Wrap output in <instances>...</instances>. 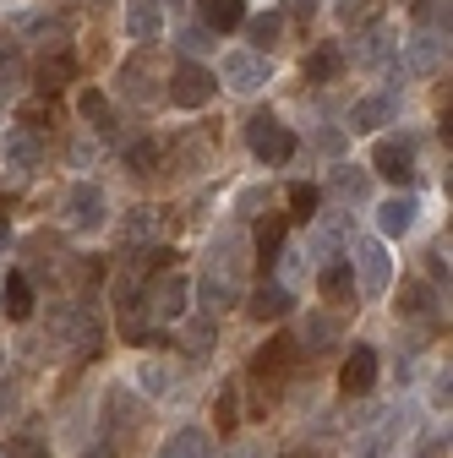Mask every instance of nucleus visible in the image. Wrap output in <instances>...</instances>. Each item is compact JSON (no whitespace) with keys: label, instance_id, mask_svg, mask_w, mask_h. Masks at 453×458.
<instances>
[{"label":"nucleus","instance_id":"16","mask_svg":"<svg viewBox=\"0 0 453 458\" xmlns=\"http://www.w3.org/2000/svg\"><path fill=\"white\" fill-rule=\"evenodd\" d=\"M295 360V338H285V333H273L268 344H262V350L252 355V371L257 377H278V371H285Z\"/></svg>","mask_w":453,"mask_h":458},{"label":"nucleus","instance_id":"20","mask_svg":"<svg viewBox=\"0 0 453 458\" xmlns=\"http://www.w3.org/2000/svg\"><path fill=\"white\" fill-rule=\"evenodd\" d=\"M0 306H6L12 322H28V317H33V284H28L22 273H12L6 284H0Z\"/></svg>","mask_w":453,"mask_h":458},{"label":"nucleus","instance_id":"49","mask_svg":"<svg viewBox=\"0 0 453 458\" xmlns=\"http://www.w3.org/2000/svg\"><path fill=\"white\" fill-rule=\"evenodd\" d=\"M0 377H6V350H0Z\"/></svg>","mask_w":453,"mask_h":458},{"label":"nucleus","instance_id":"7","mask_svg":"<svg viewBox=\"0 0 453 458\" xmlns=\"http://www.w3.org/2000/svg\"><path fill=\"white\" fill-rule=\"evenodd\" d=\"M350 267H361V278H366V295H372V301H377V295H388L393 267H388V251H382L377 241H355V251H350Z\"/></svg>","mask_w":453,"mask_h":458},{"label":"nucleus","instance_id":"30","mask_svg":"<svg viewBox=\"0 0 453 458\" xmlns=\"http://www.w3.org/2000/svg\"><path fill=\"white\" fill-rule=\"evenodd\" d=\"M181 344H186V355H208L213 350V317H181Z\"/></svg>","mask_w":453,"mask_h":458},{"label":"nucleus","instance_id":"12","mask_svg":"<svg viewBox=\"0 0 453 458\" xmlns=\"http://www.w3.org/2000/svg\"><path fill=\"white\" fill-rule=\"evenodd\" d=\"M126 33L137 44H158L164 38V12L158 0H126Z\"/></svg>","mask_w":453,"mask_h":458},{"label":"nucleus","instance_id":"22","mask_svg":"<svg viewBox=\"0 0 453 458\" xmlns=\"http://www.w3.org/2000/svg\"><path fill=\"white\" fill-rule=\"evenodd\" d=\"M17 33H38L44 44H66L72 22H66V17H49V12H22V17H17Z\"/></svg>","mask_w":453,"mask_h":458},{"label":"nucleus","instance_id":"42","mask_svg":"<svg viewBox=\"0 0 453 458\" xmlns=\"http://www.w3.org/2000/svg\"><path fill=\"white\" fill-rule=\"evenodd\" d=\"M202 295H208V306H213V311H224V306H235V301H241L235 284H224V278H213V273L202 278Z\"/></svg>","mask_w":453,"mask_h":458},{"label":"nucleus","instance_id":"50","mask_svg":"<svg viewBox=\"0 0 453 458\" xmlns=\"http://www.w3.org/2000/svg\"><path fill=\"white\" fill-rule=\"evenodd\" d=\"M290 458H306V453H290Z\"/></svg>","mask_w":453,"mask_h":458},{"label":"nucleus","instance_id":"2","mask_svg":"<svg viewBox=\"0 0 453 458\" xmlns=\"http://www.w3.org/2000/svg\"><path fill=\"white\" fill-rule=\"evenodd\" d=\"M192 290H197V284H192L186 273L164 267V273L153 278V290L142 295V306H148L158 322H181V317H192Z\"/></svg>","mask_w":453,"mask_h":458},{"label":"nucleus","instance_id":"21","mask_svg":"<svg viewBox=\"0 0 453 458\" xmlns=\"http://www.w3.org/2000/svg\"><path fill=\"white\" fill-rule=\"evenodd\" d=\"M202 28L208 33H230V28H241L246 22V0H202Z\"/></svg>","mask_w":453,"mask_h":458},{"label":"nucleus","instance_id":"6","mask_svg":"<svg viewBox=\"0 0 453 458\" xmlns=\"http://www.w3.org/2000/svg\"><path fill=\"white\" fill-rule=\"evenodd\" d=\"M268 77H273L268 55H257V49H230L224 55V82L235 93H257V88H268Z\"/></svg>","mask_w":453,"mask_h":458},{"label":"nucleus","instance_id":"17","mask_svg":"<svg viewBox=\"0 0 453 458\" xmlns=\"http://www.w3.org/2000/svg\"><path fill=\"white\" fill-rule=\"evenodd\" d=\"M333 338H338V317H328V311H312V317L301 322L295 350H312V355H322V350H333Z\"/></svg>","mask_w":453,"mask_h":458},{"label":"nucleus","instance_id":"19","mask_svg":"<svg viewBox=\"0 0 453 458\" xmlns=\"http://www.w3.org/2000/svg\"><path fill=\"white\" fill-rule=\"evenodd\" d=\"M77 114H82L93 131H104V137L115 131V109H109V98H104L98 88H82V93H77Z\"/></svg>","mask_w":453,"mask_h":458},{"label":"nucleus","instance_id":"37","mask_svg":"<svg viewBox=\"0 0 453 458\" xmlns=\"http://www.w3.org/2000/svg\"><path fill=\"white\" fill-rule=\"evenodd\" d=\"M6 458H49V442L38 431H12L6 437Z\"/></svg>","mask_w":453,"mask_h":458},{"label":"nucleus","instance_id":"9","mask_svg":"<svg viewBox=\"0 0 453 458\" xmlns=\"http://www.w3.org/2000/svg\"><path fill=\"white\" fill-rule=\"evenodd\" d=\"M338 387H345L350 398H366L377 387V350H372V344H355V350H350L345 371H338Z\"/></svg>","mask_w":453,"mask_h":458},{"label":"nucleus","instance_id":"8","mask_svg":"<svg viewBox=\"0 0 453 458\" xmlns=\"http://www.w3.org/2000/svg\"><path fill=\"white\" fill-rule=\"evenodd\" d=\"M415 213H421V202L410 191H393V197L377 202V229H382L388 241H399V235H410V229H415Z\"/></svg>","mask_w":453,"mask_h":458},{"label":"nucleus","instance_id":"39","mask_svg":"<svg viewBox=\"0 0 453 458\" xmlns=\"http://www.w3.org/2000/svg\"><path fill=\"white\" fill-rule=\"evenodd\" d=\"M126 164H132V175H153V169H158V142H153V137L132 142V148H126Z\"/></svg>","mask_w":453,"mask_h":458},{"label":"nucleus","instance_id":"18","mask_svg":"<svg viewBox=\"0 0 453 458\" xmlns=\"http://www.w3.org/2000/svg\"><path fill=\"white\" fill-rule=\"evenodd\" d=\"M345 77V49L338 44H317L306 55V82H338Z\"/></svg>","mask_w":453,"mask_h":458},{"label":"nucleus","instance_id":"5","mask_svg":"<svg viewBox=\"0 0 453 458\" xmlns=\"http://www.w3.org/2000/svg\"><path fill=\"white\" fill-rule=\"evenodd\" d=\"M372 169L382 181H393V186H410L415 181V142L410 137H382L372 148Z\"/></svg>","mask_w":453,"mask_h":458},{"label":"nucleus","instance_id":"31","mask_svg":"<svg viewBox=\"0 0 453 458\" xmlns=\"http://www.w3.org/2000/svg\"><path fill=\"white\" fill-rule=\"evenodd\" d=\"M338 246H345V218H338V213H328V218H322V213H317V235H312V251L333 262V251H338Z\"/></svg>","mask_w":453,"mask_h":458},{"label":"nucleus","instance_id":"45","mask_svg":"<svg viewBox=\"0 0 453 458\" xmlns=\"http://www.w3.org/2000/svg\"><path fill=\"white\" fill-rule=\"evenodd\" d=\"M432 404H437V410H448V371H442V377H437V387H432Z\"/></svg>","mask_w":453,"mask_h":458},{"label":"nucleus","instance_id":"47","mask_svg":"<svg viewBox=\"0 0 453 458\" xmlns=\"http://www.w3.org/2000/svg\"><path fill=\"white\" fill-rule=\"evenodd\" d=\"M82 458H115V442H93V447H88Z\"/></svg>","mask_w":453,"mask_h":458},{"label":"nucleus","instance_id":"36","mask_svg":"<svg viewBox=\"0 0 453 458\" xmlns=\"http://www.w3.org/2000/svg\"><path fill=\"white\" fill-rule=\"evenodd\" d=\"M121 93H126L132 104H153V77H148L142 66H121Z\"/></svg>","mask_w":453,"mask_h":458},{"label":"nucleus","instance_id":"46","mask_svg":"<svg viewBox=\"0 0 453 458\" xmlns=\"http://www.w3.org/2000/svg\"><path fill=\"white\" fill-rule=\"evenodd\" d=\"M442 453H448V437H432V442L421 447V458H442Z\"/></svg>","mask_w":453,"mask_h":458},{"label":"nucleus","instance_id":"40","mask_svg":"<svg viewBox=\"0 0 453 458\" xmlns=\"http://www.w3.org/2000/svg\"><path fill=\"white\" fill-rule=\"evenodd\" d=\"M213 420H218V431H235V426H241V393H235V387H224V393H218Z\"/></svg>","mask_w":453,"mask_h":458},{"label":"nucleus","instance_id":"4","mask_svg":"<svg viewBox=\"0 0 453 458\" xmlns=\"http://www.w3.org/2000/svg\"><path fill=\"white\" fill-rule=\"evenodd\" d=\"M61 213H66V224L77 229V235H93V229L109 224V202H104V191H98L93 181H77V186L61 197Z\"/></svg>","mask_w":453,"mask_h":458},{"label":"nucleus","instance_id":"3","mask_svg":"<svg viewBox=\"0 0 453 458\" xmlns=\"http://www.w3.org/2000/svg\"><path fill=\"white\" fill-rule=\"evenodd\" d=\"M169 98L181 109H208L218 98V77L202 61H175V72H169Z\"/></svg>","mask_w":453,"mask_h":458},{"label":"nucleus","instance_id":"41","mask_svg":"<svg viewBox=\"0 0 453 458\" xmlns=\"http://www.w3.org/2000/svg\"><path fill=\"white\" fill-rule=\"evenodd\" d=\"M126 235H132V246H137V241H153V235H158V208H132Z\"/></svg>","mask_w":453,"mask_h":458},{"label":"nucleus","instance_id":"43","mask_svg":"<svg viewBox=\"0 0 453 458\" xmlns=\"http://www.w3.org/2000/svg\"><path fill=\"white\" fill-rule=\"evenodd\" d=\"M181 49H186V61H197V55L213 49V33L208 28H181Z\"/></svg>","mask_w":453,"mask_h":458},{"label":"nucleus","instance_id":"34","mask_svg":"<svg viewBox=\"0 0 453 458\" xmlns=\"http://www.w3.org/2000/svg\"><path fill=\"white\" fill-rule=\"evenodd\" d=\"M317 208H322V191H317V186H306V181L290 186V218H295V224H312Z\"/></svg>","mask_w":453,"mask_h":458},{"label":"nucleus","instance_id":"1","mask_svg":"<svg viewBox=\"0 0 453 458\" xmlns=\"http://www.w3.org/2000/svg\"><path fill=\"white\" fill-rule=\"evenodd\" d=\"M246 148H252L257 164H285L295 153V137H290V126L278 121L273 109H257L252 121H246Z\"/></svg>","mask_w":453,"mask_h":458},{"label":"nucleus","instance_id":"25","mask_svg":"<svg viewBox=\"0 0 453 458\" xmlns=\"http://www.w3.org/2000/svg\"><path fill=\"white\" fill-rule=\"evenodd\" d=\"M317 290H322L328 301H345V295L355 290V267H350V257H333V262L322 267V278H317Z\"/></svg>","mask_w":453,"mask_h":458},{"label":"nucleus","instance_id":"28","mask_svg":"<svg viewBox=\"0 0 453 458\" xmlns=\"http://www.w3.org/2000/svg\"><path fill=\"white\" fill-rule=\"evenodd\" d=\"M252 251H257V262H262V267H273V262H278V251H285V218H262V224H257Z\"/></svg>","mask_w":453,"mask_h":458},{"label":"nucleus","instance_id":"26","mask_svg":"<svg viewBox=\"0 0 453 458\" xmlns=\"http://www.w3.org/2000/svg\"><path fill=\"white\" fill-rule=\"evenodd\" d=\"M333 191L345 197V202H366V197H372V169L338 164V169H333Z\"/></svg>","mask_w":453,"mask_h":458},{"label":"nucleus","instance_id":"35","mask_svg":"<svg viewBox=\"0 0 453 458\" xmlns=\"http://www.w3.org/2000/svg\"><path fill=\"white\" fill-rule=\"evenodd\" d=\"M137 382H142L153 398H164L169 387H175V371H169L164 360H142V366H137Z\"/></svg>","mask_w":453,"mask_h":458},{"label":"nucleus","instance_id":"24","mask_svg":"<svg viewBox=\"0 0 453 458\" xmlns=\"http://www.w3.org/2000/svg\"><path fill=\"white\" fill-rule=\"evenodd\" d=\"M158 458H213V437L208 431H175L158 447Z\"/></svg>","mask_w":453,"mask_h":458},{"label":"nucleus","instance_id":"38","mask_svg":"<svg viewBox=\"0 0 453 458\" xmlns=\"http://www.w3.org/2000/svg\"><path fill=\"white\" fill-rule=\"evenodd\" d=\"M388 49H393L388 28H366V33H361V61H366V66H382V61H388Z\"/></svg>","mask_w":453,"mask_h":458},{"label":"nucleus","instance_id":"13","mask_svg":"<svg viewBox=\"0 0 453 458\" xmlns=\"http://www.w3.org/2000/svg\"><path fill=\"white\" fill-rule=\"evenodd\" d=\"M0 153H6V169H17V175H33V169H38V158H44L38 137H33V131H22V126H12V131H6Z\"/></svg>","mask_w":453,"mask_h":458},{"label":"nucleus","instance_id":"44","mask_svg":"<svg viewBox=\"0 0 453 458\" xmlns=\"http://www.w3.org/2000/svg\"><path fill=\"white\" fill-rule=\"evenodd\" d=\"M312 12H317V0H290V17H301V22H312Z\"/></svg>","mask_w":453,"mask_h":458},{"label":"nucleus","instance_id":"48","mask_svg":"<svg viewBox=\"0 0 453 458\" xmlns=\"http://www.w3.org/2000/svg\"><path fill=\"white\" fill-rule=\"evenodd\" d=\"M12 404H17V398H12V393H0V415H6V410H12Z\"/></svg>","mask_w":453,"mask_h":458},{"label":"nucleus","instance_id":"29","mask_svg":"<svg viewBox=\"0 0 453 458\" xmlns=\"http://www.w3.org/2000/svg\"><path fill=\"white\" fill-rule=\"evenodd\" d=\"M72 77H77V61H72V55L61 49L55 61H44V66H38V93H44V98H49V93H61Z\"/></svg>","mask_w":453,"mask_h":458},{"label":"nucleus","instance_id":"23","mask_svg":"<svg viewBox=\"0 0 453 458\" xmlns=\"http://www.w3.org/2000/svg\"><path fill=\"white\" fill-rule=\"evenodd\" d=\"M393 437H399V415H382V420H377V426L355 442V458H388Z\"/></svg>","mask_w":453,"mask_h":458},{"label":"nucleus","instance_id":"14","mask_svg":"<svg viewBox=\"0 0 453 458\" xmlns=\"http://www.w3.org/2000/svg\"><path fill=\"white\" fill-rule=\"evenodd\" d=\"M393 311L410 317V322H426V317H437V290H432V284H421V278H405V284H399V301H393Z\"/></svg>","mask_w":453,"mask_h":458},{"label":"nucleus","instance_id":"33","mask_svg":"<svg viewBox=\"0 0 453 458\" xmlns=\"http://www.w3.org/2000/svg\"><path fill=\"white\" fill-rule=\"evenodd\" d=\"M246 33H252L257 55H268V49L278 44V33H285V17H278V12H262V17H252V22H246Z\"/></svg>","mask_w":453,"mask_h":458},{"label":"nucleus","instance_id":"11","mask_svg":"<svg viewBox=\"0 0 453 458\" xmlns=\"http://www.w3.org/2000/svg\"><path fill=\"white\" fill-rule=\"evenodd\" d=\"M241 251H246V235H241V229H230V235H218V241H213V267H208V273L241 290Z\"/></svg>","mask_w":453,"mask_h":458},{"label":"nucleus","instance_id":"27","mask_svg":"<svg viewBox=\"0 0 453 458\" xmlns=\"http://www.w3.org/2000/svg\"><path fill=\"white\" fill-rule=\"evenodd\" d=\"M442 49H448V38H442V33H432V28H421V33L410 38V66H415V72H437Z\"/></svg>","mask_w":453,"mask_h":458},{"label":"nucleus","instance_id":"32","mask_svg":"<svg viewBox=\"0 0 453 458\" xmlns=\"http://www.w3.org/2000/svg\"><path fill=\"white\" fill-rule=\"evenodd\" d=\"M22 82H28V61H22V49H0V93H22Z\"/></svg>","mask_w":453,"mask_h":458},{"label":"nucleus","instance_id":"15","mask_svg":"<svg viewBox=\"0 0 453 458\" xmlns=\"http://www.w3.org/2000/svg\"><path fill=\"white\" fill-rule=\"evenodd\" d=\"M393 109H399V98H393V93L355 98V109H350V126H355V131H377V126H388V121H393Z\"/></svg>","mask_w":453,"mask_h":458},{"label":"nucleus","instance_id":"10","mask_svg":"<svg viewBox=\"0 0 453 458\" xmlns=\"http://www.w3.org/2000/svg\"><path fill=\"white\" fill-rule=\"evenodd\" d=\"M290 306H295V295H290V284H278V278L257 284V290H252V301H246V311H252L257 322H273V317H285Z\"/></svg>","mask_w":453,"mask_h":458}]
</instances>
